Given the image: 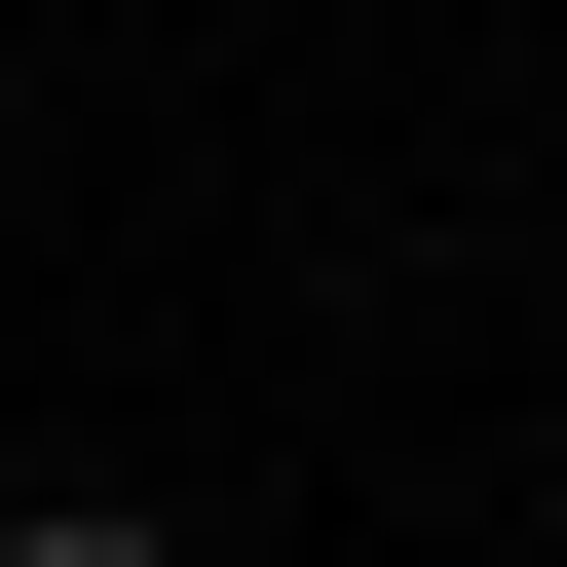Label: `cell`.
<instances>
[{
	"label": "cell",
	"mask_w": 567,
	"mask_h": 567,
	"mask_svg": "<svg viewBox=\"0 0 567 567\" xmlns=\"http://www.w3.org/2000/svg\"><path fill=\"white\" fill-rule=\"evenodd\" d=\"M0 567H189V529H152V492H39V529H0Z\"/></svg>",
	"instance_id": "6da1fadb"
}]
</instances>
